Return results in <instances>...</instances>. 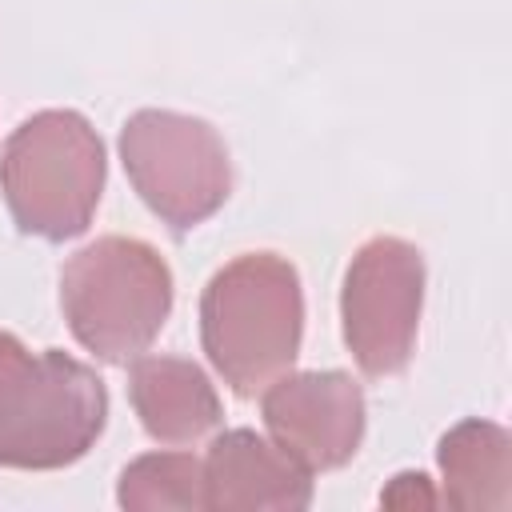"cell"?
I'll list each match as a JSON object with an SVG mask.
<instances>
[{
	"instance_id": "2",
	"label": "cell",
	"mask_w": 512,
	"mask_h": 512,
	"mask_svg": "<svg viewBox=\"0 0 512 512\" xmlns=\"http://www.w3.org/2000/svg\"><path fill=\"white\" fill-rule=\"evenodd\" d=\"M60 308L80 348L104 364H132L172 312V268L136 236H100L64 264Z\"/></svg>"
},
{
	"instance_id": "13",
	"label": "cell",
	"mask_w": 512,
	"mask_h": 512,
	"mask_svg": "<svg viewBox=\"0 0 512 512\" xmlns=\"http://www.w3.org/2000/svg\"><path fill=\"white\" fill-rule=\"evenodd\" d=\"M32 352L12 336V332H0V400H4V392L32 368Z\"/></svg>"
},
{
	"instance_id": "6",
	"label": "cell",
	"mask_w": 512,
	"mask_h": 512,
	"mask_svg": "<svg viewBox=\"0 0 512 512\" xmlns=\"http://www.w3.org/2000/svg\"><path fill=\"white\" fill-rule=\"evenodd\" d=\"M424 308V256L400 236H372L344 268L340 324L360 372L396 376L416 348Z\"/></svg>"
},
{
	"instance_id": "4",
	"label": "cell",
	"mask_w": 512,
	"mask_h": 512,
	"mask_svg": "<svg viewBox=\"0 0 512 512\" xmlns=\"http://www.w3.org/2000/svg\"><path fill=\"white\" fill-rule=\"evenodd\" d=\"M120 160L136 196L172 232L204 224L232 192L228 148L200 116L168 108L132 112L120 128Z\"/></svg>"
},
{
	"instance_id": "8",
	"label": "cell",
	"mask_w": 512,
	"mask_h": 512,
	"mask_svg": "<svg viewBox=\"0 0 512 512\" xmlns=\"http://www.w3.org/2000/svg\"><path fill=\"white\" fill-rule=\"evenodd\" d=\"M204 492L216 512H300L312 504V472L300 468L276 440L252 428H228L204 456Z\"/></svg>"
},
{
	"instance_id": "12",
	"label": "cell",
	"mask_w": 512,
	"mask_h": 512,
	"mask_svg": "<svg viewBox=\"0 0 512 512\" xmlns=\"http://www.w3.org/2000/svg\"><path fill=\"white\" fill-rule=\"evenodd\" d=\"M384 504H396V508H412V504H436L440 496L428 488V476L424 472H400L396 480H392V488L380 496Z\"/></svg>"
},
{
	"instance_id": "1",
	"label": "cell",
	"mask_w": 512,
	"mask_h": 512,
	"mask_svg": "<svg viewBox=\"0 0 512 512\" xmlns=\"http://www.w3.org/2000/svg\"><path fill=\"white\" fill-rule=\"evenodd\" d=\"M304 340V288L276 252L228 260L200 296V344L236 396H260L292 372Z\"/></svg>"
},
{
	"instance_id": "11",
	"label": "cell",
	"mask_w": 512,
	"mask_h": 512,
	"mask_svg": "<svg viewBox=\"0 0 512 512\" xmlns=\"http://www.w3.org/2000/svg\"><path fill=\"white\" fill-rule=\"evenodd\" d=\"M120 508L132 512H200L208 508V492H204V460H196L192 452H148L136 456L124 472H120V488H116Z\"/></svg>"
},
{
	"instance_id": "3",
	"label": "cell",
	"mask_w": 512,
	"mask_h": 512,
	"mask_svg": "<svg viewBox=\"0 0 512 512\" xmlns=\"http://www.w3.org/2000/svg\"><path fill=\"white\" fill-rule=\"evenodd\" d=\"M104 176V140L72 108L28 116L0 152V192L16 228L52 244L72 240L92 224Z\"/></svg>"
},
{
	"instance_id": "7",
	"label": "cell",
	"mask_w": 512,
	"mask_h": 512,
	"mask_svg": "<svg viewBox=\"0 0 512 512\" xmlns=\"http://www.w3.org/2000/svg\"><path fill=\"white\" fill-rule=\"evenodd\" d=\"M264 428L308 472L348 464L364 440V392L340 372H284L260 392Z\"/></svg>"
},
{
	"instance_id": "5",
	"label": "cell",
	"mask_w": 512,
	"mask_h": 512,
	"mask_svg": "<svg viewBox=\"0 0 512 512\" xmlns=\"http://www.w3.org/2000/svg\"><path fill=\"white\" fill-rule=\"evenodd\" d=\"M108 424V388L96 368L48 348L0 400V464L52 472L76 464Z\"/></svg>"
},
{
	"instance_id": "9",
	"label": "cell",
	"mask_w": 512,
	"mask_h": 512,
	"mask_svg": "<svg viewBox=\"0 0 512 512\" xmlns=\"http://www.w3.org/2000/svg\"><path fill=\"white\" fill-rule=\"evenodd\" d=\"M128 396L144 432L168 448L196 444L224 420L216 384L184 356H136L128 368Z\"/></svg>"
},
{
	"instance_id": "10",
	"label": "cell",
	"mask_w": 512,
	"mask_h": 512,
	"mask_svg": "<svg viewBox=\"0 0 512 512\" xmlns=\"http://www.w3.org/2000/svg\"><path fill=\"white\" fill-rule=\"evenodd\" d=\"M436 464L444 500L452 508H508L512 504V436L492 420H460L440 436Z\"/></svg>"
}]
</instances>
